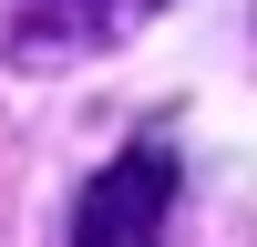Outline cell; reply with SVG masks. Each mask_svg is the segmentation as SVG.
I'll list each match as a JSON object with an SVG mask.
<instances>
[{"mask_svg":"<svg viewBox=\"0 0 257 247\" xmlns=\"http://www.w3.org/2000/svg\"><path fill=\"white\" fill-rule=\"evenodd\" d=\"M165 226H175V144L144 134V144H123V155L82 185L72 247H165Z\"/></svg>","mask_w":257,"mask_h":247,"instance_id":"cell-1","label":"cell"},{"mask_svg":"<svg viewBox=\"0 0 257 247\" xmlns=\"http://www.w3.org/2000/svg\"><path fill=\"white\" fill-rule=\"evenodd\" d=\"M155 11H165V0H11L0 52H11V72H72V62L134 41Z\"/></svg>","mask_w":257,"mask_h":247,"instance_id":"cell-2","label":"cell"}]
</instances>
